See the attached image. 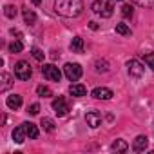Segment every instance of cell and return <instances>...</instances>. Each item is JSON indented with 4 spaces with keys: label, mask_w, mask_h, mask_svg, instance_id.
<instances>
[{
    "label": "cell",
    "mask_w": 154,
    "mask_h": 154,
    "mask_svg": "<svg viewBox=\"0 0 154 154\" xmlns=\"http://www.w3.org/2000/svg\"><path fill=\"white\" fill-rule=\"evenodd\" d=\"M116 33L122 35V36H129L131 35V29L127 27V24H116Z\"/></svg>",
    "instance_id": "7402d4cb"
},
{
    "label": "cell",
    "mask_w": 154,
    "mask_h": 154,
    "mask_svg": "<svg viewBox=\"0 0 154 154\" xmlns=\"http://www.w3.org/2000/svg\"><path fill=\"white\" fill-rule=\"evenodd\" d=\"M17 13H18V9H17L15 6H6V8H4V15H6L8 18H15Z\"/></svg>",
    "instance_id": "603a6c76"
},
{
    "label": "cell",
    "mask_w": 154,
    "mask_h": 154,
    "mask_svg": "<svg viewBox=\"0 0 154 154\" xmlns=\"http://www.w3.org/2000/svg\"><path fill=\"white\" fill-rule=\"evenodd\" d=\"M22 49H24V45H22V42L20 40H15V42H11L9 44V53H22Z\"/></svg>",
    "instance_id": "ffe728a7"
},
{
    "label": "cell",
    "mask_w": 154,
    "mask_h": 154,
    "mask_svg": "<svg viewBox=\"0 0 154 154\" xmlns=\"http://www.w3.org/2000/svg\"><path fill=\"white\" fill-rule=\"evenodd\" d=\"M31 53H33V58H35V60H38V62H42V60H44V56H45V54H44L38 47H35Z\"/></svg>",
    "instance_id": "83f0119b"
},
{
    "label": "cell",
    "mask_w": 154,
    "mask_h": 154,
    "mask_svg": "<svg viewBox=\"0 0 154 154\" xmlns=\"http://www.w3.org/2000/svg\"><path fill=\"white\" fill-rule=\"evenodd\" d=\"M145 63L154 71V53H147V54H145Z\"/></svg>",
    "instance_id": "4316f807"
},
{
    "label": "cell",
    "mask_w": 154,
    "mask_h": 154,
    "mask_svg": "<svg viewBox=\"0 0 154 154\" xmlns=\"http://www.w3.org/2000/svg\"><path fill=\"white\" fill-rule=\"evenodd\" d=\"M53 111H54L58 116L67 114V111H69V103H67V100L62 98V96H58L56 100H53Z\"/></svg>",
    "instance_id": "52a82bcc"
},
{
    "label": "cell",
    "mask_w": 154,
    "mask_h": 154,
    "mask_svg": "<svg viewBox=\"0 0 154 154\" xmlns=\"http://www.w3.org/2000/svg\"><path fill=\"white\" fill-rule=\"evenodd\" d=\"M132 13H134V9H132V6H131V4H123V6H122V15H123L125 18L132 17Z\"/></svg>",
    "instance_id": "d4e9b609"
},
{
    "label": "cell",
    "mask_w": 154,
    "mask_h": 154,
    "mask_svg": "<svg viewBox=\"0 0 154 154\" xmlns=\"http://www.w3.org/2000/svg\"><path fill=\"white\" fill-rule=\"evenodd\" d=\"M71 51L72 53H84V38H80V36H74L72 40H71Z\"/></svg>",
    "instance_id": "5bb4252c"
},
{
    "label": "cell",
    "mask_w": 154,
    "mask_h": 154,
    "mask_svg": "<svg viewBox=\"0 0 154 154\" xmlns=\"http://www.w3.org/2000/svg\"><path fill=\"white\" fill-rule=\"evenodd\" d=\"M127 71H129V74L132 76V78H141L143 72H145V67L138 60H129L127 62Z\"/></svg>",
    "instance_id": "8992f818"
},
{
    "label": "cell",
    "mask_w": 154,
    "mask_h": 154,
    "mask_svg": "<svg viewBox=\"0 0 154 154\" xmlns=\"http://www.w3.org/2000/svg\"><path fill=\"white\" fill-rule=\"evenodd\" d=\"M24 127H26V132H27V138H29V140H36V138H38V127H36L35 123L26 122Z\"/></svg>",
    "instance_id": "9a60e30c"
},
{
    "label": "cell",
    "mask_w": 154,
    "mask_h": 154,
    "mask_svg": "<svg viewBox=\"0 0 154 154\" xmlns=\"http://www.w3.org/2000/svg\"><path fill=\"white\" fill-rule=\"evenodd\" d=\"M63 72H65V76H67V80H71V82H78L80 78H82V65L80 63H65V67H63Z\"/></svg>",
    "instance_id": "277c9868"
},
{
    "label": "cell",
    "mask_w": 154,
    "mask_h": 154,
    "mask_svg": "<svg viewBox=\"0 0 154 154\" xmlns=\"http://www.w3.org/2000/svg\"><path fill=\"white\" fill-rule=\"evenodd\" d=\"M112 96H114V93L107 87H96L93 91V98H96V100H111Z\"/></svg>",
    "instance_id": "30bf717a"
},
{
    "label": "cell",
    "mask_w": 154,
    "mask_h": 154,
    "mask_svg": "<svg viewBox=\"0 0 154 154\" xmlns=\"http://www.w3.org/2000/svg\"><path fill=\"white\" fill-rule=\"evenodd\" d=\"M89 27H91V29H98V24H96V22H89Z\"/></svg>",
    "instance_id": "f546056e"
},
{
    "label": "cell",
    "mask_w": 154,
    "mask_h": 154,
    "mask_svg": "<svg viewBox=\"0 0 154 154\" xmlns=\"http://www.w3.org/2000/svg\"><path fill=\"white\" fill-rule=\"evenodd\" d=\"M36 94L42 96V98H49V96H53V91H51L47 85H38V87H36Z\"/></svg>",
    "instance_id": "d6986e66"
},
{
    "label": "cell",
    "mask_w": 154,
    "mask_h": 154,
    "mask_svg": "<svg viewBox=\"0 0 154 154\" xmlns=\"http://www.w3.org/2000/svg\"><path fill=\"white\" fill-rule=\"evenodd\" d=\"M13 140H15V143H24V141L27 140V132H26V127H24V123L13 131Z\"/></svg>",
    "instance_id": "7c38bea8"
},
{
    "label": "cell",
    "mask_w": 154,
    "mask_h": 154,
    "mask_svg": "<svg viewBox=\"0 0 154 154\" xmlns=\"http://www.w3.org/2000/svg\"><path fill=\"white\" fill-rule=\"evenodd\" d=\"M22 13H24V20H26V24H29V26H33L35 22H36V15H35V11H31V9H22Z\"/></svg>",
    "instance_id": "ac0fdd59"
},
{
    "label": "cell",
    "mask_w": 154,
    "mask_h": 154,
    "mask_svg": "<svg viewBox=\"0 0 154 154\" xmlns=\"http://www.w3.org/2000/svg\"><path fill=\"white\" fill-rule=\"evenodd\" d=\"M42 74H44V78H47L49 82H60L62 80V72L56 65L53 63H47L42 67Z\"/></svg>",
    "instance_id": "5b68a950"
},
{
    "label": "cell",
    "mask_w": 154,
    "mask_h": 154,
    "mask_svg": "<svg viewBox=\"0 0 154 154\" xmlns=\"http://www.w3.org/2000/svg\"><path fill=\"white\" fill-rule=\"evenodd\" d=\"M147 145H149V138L143 136V134H140V136H136L134 141H132V150H134V152H143V150L147 149Z\"/></svg>",
    "instance_id": "9c48e42d"
},
{
    "label": "cell",
    "mask_w": 154,
    "mask_h": 154,
    "mask_svg": "<svg viewBox=\"0 0 154 154\" xmlns=\"http://www.w3.org/2000/svg\"><path fill=\"white\" fill-rule=\"evenodd\" d=\"M134 2L145 9H154V0H134Z\"/></svg>",
    "instance_id": "cb8c5ba5"
},
{
    "label": "cell",
    "mask_w": 154,
    "mask_h": 154,
    "mask_svg": "<svg viewBox=\"0 0 154 154\" xmlns=\"http://www.w3.org/2000/svg\"><path fill=\"white\" fill-rule=\"evenodd\" d=\"M42 127H44V131L53 132V131H54V122H53L51 118H42Z\"/></svg>",
    "instance_id": "44dd1931"
},
{
    "label": "cell",
    "mask_w": 154,
    "mask_h": 154,
    "mask_svg": "<svg viewBox=\"0 0 154 154\" xmlns=\"http://www.w3.org/2000/svg\"><path fill=\"white\" fill-rule=\"evenodd\" d=\"M54 11L65 18H76L84 13L82 0H54Z\"/></svg>",
    "instance_id": "6da1fadb"
},
{
    "label": "cell",
    "mask_w": 154,
    "mask_h": 154,
    "mask_svg": "<svg viewBox=\"0 0 154 154\" xmlns=\"http://www.w3.org/2000/svg\"><path fill=\"white\" fill-rule=\"evenodd\" d=\"M11 85H13V82H11V74H9V72H2V87H0V91L6 93Z\"/></svg>",
    "instance_id": "e0dca14e"
},
{
    "label": "cell",
    "mask_w": 154,
    "mask_h": 154,
    "mask_svg": "<svg viewBox=\"0 0 154 154\" xmlns=\"http://www.w3.org/2000/svg\"><path fill=\"white\" fill-rule=\"evenodd\" d=\"M85 122H87V125L91 129H96V127L102 125V114L98 111H91V112L85 114Z\"/></svg>",
    "instance_id": "ba28073f"
},
{
    "label": "cell",
    "mask_w": 154,
    "mask_h": 154,
    "mask_svg": "<svg viewBox=\"0 0 154 154\" xmlns=\"http://www.w3.org/2000/svg\"><path fill=\"white\" fill-rule=\"evenodd\" d=\"M38 111H40V105H38V103H31V105L27 107V112H29V114H33V116H35V114H38Z\"/></svg>",
    "instance_id": "f1b7e54d"
},
{
    "label": "cell",
    "mask_w": 154,
    "mask_h": 154,
    "mask_svg": "<svg viewBox=\"0 0 154 154\" xmlns=\"http://www.w3.org/2000/svg\"><path fill=\"white\" fill-rule=\"evenodd\" d=\"M6 105H8L11 111H17V109H20V107H22V96H20V94H11V96H8V100H6Z\"/></svg>",
    "instance_id": "8fae6325"
},
{
    "label": "cell",
    "mask_w": 154,
    "mask_h": 154,
    "mask_svg": "<svg viewBox=\"0 0 154 154\" xmlns=\"http://www.w3.org/2000/svg\"><path fill=\"white\" fill-rule=\"evenodd\" d=\"M69 93H71L72 96H76V98H82V96L87 94V89H85L82 84H72V85L69 87Z\"/></svg>",
    "instance_id": "4fadbf2b"
},
{
    "label": "cell",
    "mask_w": 154,
    "mask_h": 154,
    "mask_svg": "<svg viewBox=\"0 0 154 154\" xmlns=\"http://www.w3.org/2000/svg\"><path fill=\"white\" fill-rule=\"evenodd\" d=\"M91 9H93L94 15H98L102 18H109V17H112V9L114 8L111 4V0H94Z\"/></svg>",
    "instance_id": "7a4b0ae2"
},
{
    "label": "cell",
    "mask_w": 154,
    "mask_h": 154,
    "mask_svg": "<svg viewBox=\"0 0 154 154\" xmlns=\"http://www.w3.org/2000/svg\"><path fill=\"white\" fill-rule=\"evenodd\" d=\"M127 149H129V145H127L125 140H116V141L111 145V150H112V152H127Z\"/></svg>",
    "instance_id": "2e32d148"
},
{
    "label": "cell",
    "mask_w": 154,
    "mask_h": 154,
    "mask_svg": "<svg viewBox=\"0 0 154 154\" xmlns=\"http://www.w3.org/2000/svg\"><path fill=\"white\" fill-rule=\"evenodd\" d=\"M118 2H120V0H118Z\"/></svg>",
    "instance_id": "1f68e13d"
},
{
    "label": "cell",
    "mask_w": 154,
    "mask_h": 154,
    "mask_svg": "<svg viewBox=\"0 0 154 154\" xmlns=\"http://www.w3.org/2000/svg\"><path fill=\"white\" fill-rule=\"evenodd\" d=\"M31 2H33V4H35V6H38V4H40V2H42V0H31Z\"/></svg>",
    "instance_id": "4dcf8cb0"
},
{
    "label": "cell",
    "mask_w": 154,
    "mask_h": 154,
    "mask_svg": "<svg viewBox=\"0 0 154 154\" xmlns=\"http://www.w3.org/2000/svg\"><path fill=\"white\" fill-rule=\"evenodd\" d=\"M109 67H107V62L105 60H98L96 62V72H107Z\"/></svg>",
    "instance_id": "484cf974"
},
{
    "label": "cell",
    "mask_w": 154,
    "mask_h": 154,
    "mask_svg": "<svg viewBox=\"0 0 154 154\" xmlns=\"http://www.w3.org/2000/svg\"><path fill=\"white\" fill-rule=\"evenodd\" d=\"M15 76H17L18 80H22V82H27L33 76V69H31L29 62L20 60L18 63H15Z\"/></svg>",
    "instance_id": "3957f363"
}]
</instances>
